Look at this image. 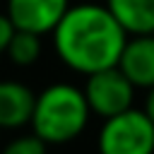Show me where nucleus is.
I'll list each match as a JSON object with an SVG mask.
<instances>
[{
  "mask_svg": "<svg viewBox=\"0 0 154 154\" xmlns=\"http://www.w3.org/2000/svg\"><path fill=\"white\" fill-rule=\"evenodd\" d=\"M2 154H48V144L31 132V135L14 137L10 144H5Z\"/></svg>",
  "mask_w": 154,
  "mask_h": 154,
  "instance_id": "obj_10",
  "label": "nucleus"
},
{
  "mask_svg": "<svg viewBox=\"0 0 154 154\" xmlns=\"http://www.w3.org/2000/svg\"><path fill=\"white\" fill-rule=\"evenodd\" d=\"M106 7L128 36L154 34V0H106Z\"/></svg>",
  "mask_w": 154,
  "mask_h": 154,
  "instance_id": "obj_8",
  "label": "nucleus"
},
{
  "mask_svg": "<svg viewBox=\"0 0 154 154\" xmlns=\"http://www.w3.org/2000/svg\"><path fill=\"white\" fill-rule=\"evenodd\" d=\"M12 34H14V26H12L10 17H7L5 12H0V55L7 51V43H10V38H12Z\"/></svg>",
  "mask_w": 154,
  "mask_h": 154,
  "instance_id": "obj_11",
  "label": "nucleus"
},
{
  "mask_svg": "<svg viewBox=\"0 0 154 154\" xmlns=\"http://www.w3.org/2000/svg\"><path fill=\"white\" fill-rule=\"evenodd\" d=\"M144 113H147V118L154 123V87H149L147 89V96H144V108H142Z\"/></svg>",
  "mask_w": 154,
  "mask_h": 154,
  "instance_id": "obj_12",
  "label": "nucleus"
},
{
  "mask_svg": "<svg viewBox=\"0 0 154 154\" xmlns=\"http://www.w3.org/2000/svg\"><path fill=\"white\" fill-rule=\"evenodd\" d=\"M89 116L84 91L75 84L55 82L36 94L29 125L46 144H65L84 132Z\"/></svg>",
  "mask_w": 154,
  "mask_h": 154,
  "instance_id": "obj_2",
  "label": "nucleus"
},
{
  "mask_svg": "<svg viewBox=\"0 0 154 154\" xmlns=\"http://www.w3.org/2000/svg\"><path fill=\"white\" fill-rule=\"evenodd\" d=\"M51 36L60 63L84 77L116 67L128 41L125 29L116 22L108 7L91 0L70 5Z\"/></svg>",
  "mask_w": 154,
  "mask_h": 154,
  "instance_id": "obj_1",
  "label": "nucleus"
},
{
  "mask_svg": "<svg viewBox=\"0 0 154 154\" xmlns=\"http://www.w3.org/2000/svg\"><path fill=\"white\" fill-rule=\"evenodd\" d=\"M36 94L17 79H0V130H19L29 125Z\"/></svg>",
  "mask_w": 154,
  "mask_h": 154,
  "instance_id": "obj_7",
  "label": "nucleus"
},
{
  "mask_svg": "<svg viewBox=\"0 0 154 154\" xmlns=\"http://www.w3.org/2000/svg\"><path fill=\"white\" fill-rule=\"evenodd\" d=\"M99 154H154V123L142 108L103 118L96 140Z\"/></svg>",
  "mask_w": 154,
  "mask_h": 154,
  "instance_id": "obj_3",
  "label": "nucleus"
},
{
  "mask_svg": "<svg viewBox=\"0 0 154 154\" xmlns=\"http://www.w3.org/2000/svg\"><path fill=\"white\" fill-rule=\"evenodd\" d=\"M5 53H7V58H10L14 65L29 67V65H34V63L38 60V55H41V36L14 29V34H12Z\"/></svg>",
  "mask_w": 154,
  "mask_h": 154,
  "instance_id": "obj_9",
  "label": "nucleus"
},
{
  "mask_svg": "<svg viewBox=\"0 0 154 154\" xmlns=\"http://www.w3.org/2000/svg\"><path fill=\"white\" fill-rule=\"evenodd\" d=\"M118 67L135 89L154 87V34L128 36L118 58Z\"/></svg>",
  "mask_w": 154,
  "mask_h": 154,
  "instance_id": "obj_6",
  "label": "nucleus"
},
{
  "mask_svg": "<svg viewBox=\"0 0 154 154\" xmlns=\"http://www.w3.org/2000/svg\"><path fill=\"white\" fill-rule=\"evenodd\" d=\"M70 0H7L5 14L17 31L46 36L67 12Z\"/></svg>",
  "mask_w": 154,
  "mask_h": 154,
  "instance_id": "obj_5",
  "label": "nucleus"
},
{
  "mask_svg": "<svg viewBox=\"0 0 154 154\" xmlns=\"http://www.w3.org/2000/svg\"><path fill=\"white\" fill-rule=\"evenodd\" d=\"M82 91H84L89 111L99 118H111L116 113H123L135 101V87L120 72L118 65L87 75Z\"/></svg>",
  "mask_w": 154,
  "mask_h": 154,
  "instance_id": "obj_4",
  "label": "nucleus"
}]
</instances>
